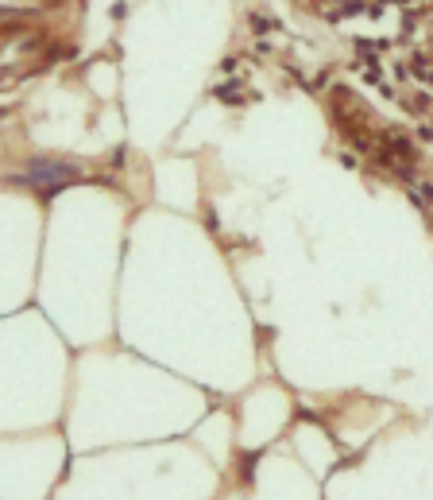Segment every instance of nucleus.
<instances>
[{
    "instance_id": "3",
    "label": "nucleus",
    "mask_w": 433,
    "mask_h": 500,
    "mask_svg": "<svg viewBox=\"0 0 433 500\" xmlns=\"http://www.w3.org/2000/svg\"><path fill=\"white\" fill-rule=\"evenodd\" d=\"M252 28H256V31H267V28H271V24H267L263 16H252Z\"/></svg>"
},
{
    "instance_id": "2",
    "label": "nucleus",
    "mask_w": 433,
    "mask_h": 500,
    "mask_svg": "<svg viewBox=\"0 0 433 500\" xmlns=\"http://www.w3.org/2000/svg\"><path fill=\"white\" fill-rule=\"evenodd\" d=\"M356 12H364L360 0H352V4H344V8H340V16H356Z\"/></svg>"
},
{
    "instance_id": "1",
    "label": "nucleus",
    "mask_w": 433,
    "mask_h": 500,
    "mask_svg": "<svg viewBox=\"0 0 433 500\" xmlns=\"http://www.w3.org/2000/svg\"><path fill=\"white\" fill-rule=\"evenodd\" d=\"M216 97L228 105H240V93H236V86H216Z\"/></svg>"
},
{
    "instance_id": "4",
    "label": "nucleus",
    "mask_w": 433,
    "mask_h": 500,
    "mask_svg": "<svg viewBox=\"0 0 433 500\" xmlns=\"http://www.w3.org/2000/svg\"><path fill=\"white\" fill-rule=\"evenodd\" d=\"M422 198H430V202H433V186H422Z\"/></svg>"
}]
</instances>
